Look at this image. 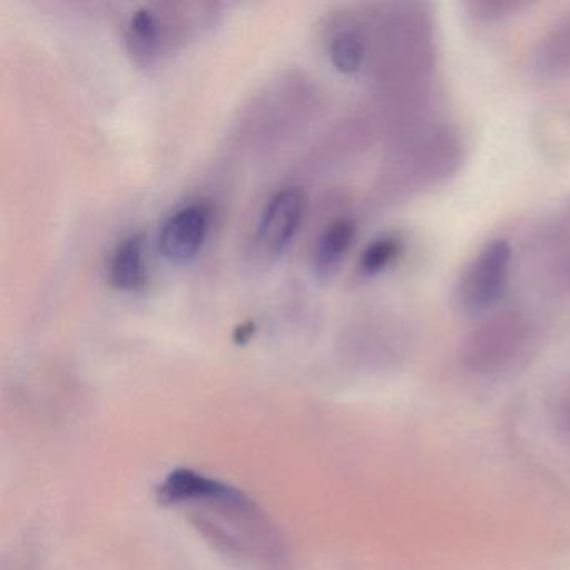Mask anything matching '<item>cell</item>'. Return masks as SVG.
I'll list each match as a JSON object with an SVG mask.
<instances>
[{"label": "cell", "mask_w": 570, "mask_h": 570, "mask_svg": "<svg viewBox=\"0 0 570 570\" xmlns=\"http://www.w3.org/2000/svg\"><path fill=\"white\" fill-rule=\"evenodd\" d=\"M159 502L188 510L193 522L226 552L283 566V550L275 529L259 507L236 487L191 469L173 470L158 487Z\"/></svg>", "instance_id": "obj_1"}, {"label": "cell", "mask_w": 570, "mask_h": 570, "mask_svg": "<svg viewBox=\"0 0 570 570\" xmlns=\"http://www.w3.org/2000/svg\"><path fill=\"white\" fill-rule=\"evenodd\" d=\"M383 76L396 102L400 131L432 116L439 41L432 4L396 2L382 16Z\"/></svg>", "instance_id": "obj_2"}, {"label": "cell", "mask_w": 570, "mask_h": 570, "mask_svg": "<svg viewBox=\"0 0 570 570\" xmlns=\"http://www.w3.org/2000/svg\"><path fill=\"white\" fill-rule=\"evenodd\" d=\"M466 142L453 122L429 116L399 132L389 185L399 198L439 188L462 169Z\"/></svg>", "instance_id": "obj_3"}, {"label": "cell", "mask_w": 570, "mask_h": 570, "mask_svg": "<svg viewBox=\"0 0 570 570\" xmlns=\"http://www.w3.org/2000/svg\"><path fill=\"white\" fill-rule=\"evenodd\" d=\"M537 332V322L527 309H497L466 333L460 363L473 375H500L529 353Z\"/></svg>", "instance_id": "obj_4"}, {"label": "cell", "mask_w": 570, "mask_h": 570, "mask_svg": "<svg viewBox=\"0 0 570 570\" xmlns=\"http://www.w3.org/2000/svg\"><path fill=\"white\" fill-rule=\"evenodd\" d=\"M513 248L509 239L487 242L460 275L455 288L459 308L466 315L492 313L509 292Z\"/></svg>", "instance_id": "obj_5"}, {"label": "cell", "mask_w": 570, "mask_h": 570, "mask_svg": "<svg viewBox=\"0 0 570 570\" xmlns=\"http://www.w3.org/2000/svg\"><path fill=\"white\" fill-rule=\"evenodd\" d=\"M305 212L299 188H283L266 203L256 226L255 249L262 258L276 259L292 245Z\"/></svg>", "instance_id": "obj_6"}, {"label": "cell", "mask_w": 570, "mask_h": 570, "mask_svg": "<svg viewBox=\"0 0 570 570\" xmlns=\"http://www.w3.org/2000/svg\"><path fill=\"white\" fill-rule=\"evenodd\" d=\"M212 225V208L196 202L176 209L159 232V249L173 265H186L202 252Z\"/></svg>", "instance_id": "obj_7"}, {"label": "cell", "mask_w": 570, "mask_h": 570, "mask_svg": "<svg viewBox=\"0 0 570 570\" xmlns=\"http://www.w3.org/2000/svg\"><path fill=\"white\" fill-rule=\"evenodd\" d=\"M532 66L537 76L547 81L570 79V11L537 42Z\"/></svg>", "instance_id": "obj_8"}, {"label": "cell", "mask_w": 570, "mask_h": 570, "mask_svg": "<svg viewBox=\"0 0 570 570\" xmlns=\"http://www.w3.org/2000/svg\"><path fill=\"white\" fill-rule=\"evenodd\" d=\"M109 279L115 288L126 293H139L146 288L148 265L142 233H132L116 246L109 262Z\"/></svg>", "instance_id": "obj_9"}, {"label": "cell", "mask_w": 570, "mask_h": 570, "mask_svg": "<svg viewBox=\"0 0 570 570\" xmlns=\"http://www.w3.org/2000/svg\"><path fill=\"white\" fill-rule=\"evenodd\" d=\"M355 238V222L346 216L326 226L313 252V269L320 279L332 278L342 268Z\"/></svg>", "instance_id": "obj_10"}, {"label": "cell", "mask_w": 570, "mask_h": 570, "mask_svg": "<svg viewBox=\"0 0 570 570\" xmlns=\"http://www.w3.org/2000/svg\"><path fill=\"white\" fill-rule=\"evenodd\" d=\"M328 56L333 68L352 76L365 68L370 58L368 36L355 26L340 29L328 42Z\"/></svg>", "instance_id": "obj_11"}, {"label": "cell", "mask_w": 570, "mask_h": 570, "mask_svg": "<svg viewBox=\"0 0 570 570\" xmlns=\"http://www.w3.org/2000/svg\"><path fill=\"white\" fill-rule=\"evenodd\" d=\"M163 45V22L151 9H139L129 19L128 46L131 55L149 61Z\"/></svg>", "instance_id": "obj_12"}, {"label": "cell", "mask_w": 570, "mask_h": 570, "mask_svg": "<svg viewBox=\"0 0 570 570\" xmlns=\"http://www.w3.org/2000/svg\"><path fill=\"white\" fill-rule=\"evenodd\" d=\"M403 255V239L399 235H382L373 239L360 256L358 269L366 278L382 275Z\"/></svg>", "instance_id": "obj_13"}, {"label": "cell", "mask_w": 570, "mask_h": 570, "mask_svg": "<svg viewBox=\"0 0 570 570\" xmlns=\"http://www.w3.org/2000/svg\"><path fill=\"white\" fill-rule=\"evenodd\" d=\"M532 6L527 0H470L465 2L466 14L482 24H493L520 14Z\"/></svg>", "instance_id": "obj_14"}, {"label": "cell", "mask_w": 570, "mask_h": 570, "mask_svg": "<svg viewBox=\"0 0 570 570\" xmlns=\"http://www.w3.org/2000/svg\"><path fill=\"white\" fill-rule=\"evenodd\" d=\"M550 278L559 292L570 295V246L552 263Z\"/></svg>", "instance_id": "obj_15"}, {"label": "cell", "mask_w": 570, "mask_h": 570, "mask_svg": "<svg viewBox=\"0 0 570 570\" xmlns=\"http://www.w3.org/2000/svg\"><path fill=\"white\" fill-rule=\"evenodd\" d=\"M557 426L570 443V386H567L557 405Z\"/></svg>", "instance_id": "obj_16"}]
</instances>
